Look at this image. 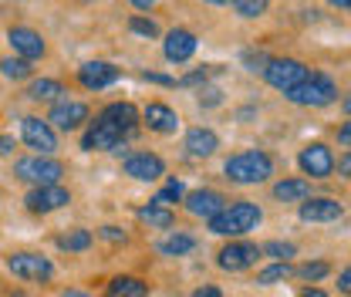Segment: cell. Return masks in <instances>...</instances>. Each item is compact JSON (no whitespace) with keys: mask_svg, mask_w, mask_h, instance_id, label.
Listing matches in <instances>:
<instances>
[{"mask_svg":"<svg viewBox=\"0 0 351 297\" xmlns=\"http://www.w3.org/2000/svg\"><path fill=\"white\" fill-rule=\"evenodd\" d=\"M206 223H210V233H217V237H243V233L257 230L263 223V210L257 203L240 200V203H230L226 210L217 213V216L206 219Z\"/></svg>","mask_w":351,"mask_h":297,"instance_id":"6da1fadb","label":"cell"},{"mask_svg":"<svg viewBox=\"0 0 351 297\" xmlns=\"http://www.w3.org/2000/svg\"><path fill=\"white\" fill-rule=\"evenodd\" d=\"M226 179L237 182V186H257V182H267L274 176V159L261 152V149H250V152H237L226 159Z\"/></svg>","mask_w":351,"mask_h":297,"instance_id":"7a4b0ae2","label":"cell"},{"mask_svg":"<svg viewBox=\"0 0 351 297\" xmlns=\"http://www.w3.org/2000/svg\"><path fill=\"white\" fill-rule=\"evenodd\" d=\"M284 95H287L294 105H304V108H324V105L338 102V85H335L328 75L311 71L301 85L291 88V91H284Z\"/></svg>","mask_w":351,"mask_h":297,"instance_id":"3957f363","label":"cell"},{"mask_svg":"<svg viewBox=\"0 0 351 297\" xmlns=\"http://www.w3.org/2000/svg\"><path fill=\"white\" fill-rule=\"evenodd\" d=\"M14 176L31 182V186H54V182H61L64 166L58 159H51V156H27V159H21L14 166Z\"/></svg>","mask_w":351,"mask_h":297,"instance_id":"277c9868","label":"cell"},{"mask_svg":"<svg viewBox=\"0 0 351 297\" xmlns=\"http://www.w3.org/2000/svg\"><path fill=\"white\" fill-rule=\"evenodd\" d=\"M307 75H311L307 64L304 61H294V58H270L267 68H263L267 85L277 88V91H291V88H298Z\"/></svg>","mask_w":351,"mask_h":297,"instance_id":"5b68a950","label":"cell"},{"mask_svg":"<svg viewBox=\"0 0 351 297\" xmlns=\"http://www.w3.org/2000/svg\"><path fill=\"white\" fill-rule=\"evenodd\" d=\"M122 139H129V135L115 126V122H108L105 115H98V119L88 126L85 139H82V149H88V152H115V149L122 145Z\"/></svg>","mask_w":351,"mask_h":297,"instance_id":"8992f818","label":"cell"},{"mask_svg":"<svg viewBox=\"0 0 351 297\" xmlns=\"http://www.w3.org/2000/svg\"><path fill=\"white\" fill-rule=\"evenodd\" d=\"M261 247L257 243H247V240H230L223 250L217 254L219 270H230V274H240V270H250L257 260H261Z\"/></svg>","mask_w":351,"mask_h":297,"instance_id":"52a82bcc","label":"cell"},{"mask_svg":"<svg viewBox=\"0 0 351 297\" xmlns=\"http://www.w3.org/2000/svg\"><path fill=\"white\" fill-rule=\"evenodd\" d=\"M21 139L27 142V149H34L38 156H51L58 149V135L47 119H38V115H27L21 122Z\"/></svg>","mask_w":351,"mask_h":297,"instance_id":"ba28073f","label":"cell"},{"mask_svg":"<svg viewBox=\"0 0 351 297\" xmlns=\"http://www.w3.org/2000/svg\"><path fill=\"white\" fill-rule=\"evenodd\" d=\"M7 270L21 281H51L54 277V263L41 254H14L7 260Z\"/></svg>","mask_w":351,"mask_h":297,"instance_id":"9c48e42d","label":"cell"},{"mask_svg":"<svg viewBox=\"0 0 351 297\" xmlns=\"http://www.w3.org/2000/svg\"><path fill=\"white\" fill-rule=\"evenodd\" d=\"M298 166H301V169H304V176H311V179H328V176L335 172V156H331V149H328V145L311 142V145H304V149H301Z\"/></svg>","mask_w":351,"mask_h":297,"instance_id":"30bf717a","label":"cell"},{"mask_svg":"<svg viewBox=\"0 0 351 297\" xmlns=\"http://www.w3.org/2000/svg\"><path fill=\"white\" fill-rule=\"evenodd\" d=\"M68 203H71V193L61 182H54V186H34L27 193V200H24V206L31 213H54V210H61V206H68Z\"/></svg>","mask_w":351,"mask_h":297,"instance_id":"8fae6325","label":"cell"},{"mask_svg":"<svg viewBox=\"0 0 351 297\" xmlns=\"http://www.w3.org/2000/svg\"><path fill=\"white\" fill-rule=\"evenodd\" d=\"M125 176L138 179V182H156L166 176V163L156 152H132L125 159Z\"/></svg>","mask_w":351,"mask_h":297,"instance_id":"7c38bea8","label":"cell"},{"mask_svg":"<svg viewBox=\"0 0 351 297\" xmlns=\"http://www.w3.org/2000/svg\"><path fill=\"white\" fill-rule=\"evenodd\" d=\"M47 122H51V128L75 132V128H82L88 122V105L85 102H54Z\"/></svg>","mask_w":351,"mask_h":297,"instance_id":"4fadbf2b","label":"cell"},{"mask_svg":"<svg viewBox=\"0 0 351 297\" xmlns=\"http://www.w3.org/2000/svg\"><path fill=\"white\" fill-rule=\"evenodd\" d=\"M196 34L193 31H186V27H176L166 34V41H162V54H166V61H173V64H182V61H189L193 54H196Z\"/></svg>","mask_w":351,"mask_h":297,"instance_id":"5bb4252c","label":"cell"},{"mask_svg":"<svg viewBox=\"0 0 351 297\" xmlns=\"http://www.w3.org/2000/svg\"><path fill=\"white\" fill-rule=\"evenodd\" d=\"M7 41L14 47V54L24 58V61L44 58V38L38 31H31V27H10V31H7Z\"/></svg>","mask_w":351,"mask_h":297,"instance_id":"9a60e30c","label":"cell"},{"mask_svg":"<svg viewBox=\"0 0 351 297\" xmlns=\"http://www.w3.org/2000/svg\"><path fill=\"white\" fill-rule=\"evenodd\" d=\"M182 203H186V210L193 213V216H203V219H213L217 213L226 210V196L217 193V189H196Z\"/></svg>","mask_w":351,"mask_h":297,"instance_id":"2e32d148","label":"cell"},{"mask_svg":"<svg viewBox=\"0 0 351 297\" xmlns=\"http://www.w3.org/2000/svg\"><path fill=\"white\" fill-rule=\"evenodd\" d=\"M119 75H122V71H119L115 64H108V61H88V64L78 68V82H82L85 88H91V91L115 85Z\"/></svg>","mask_w":351,"mask_h":297,"instance_id":"e0dca14e","label":"cell"},{"mask_svg":"<svg viewBox=\"0 0 351 297\" xmlns=\"http://www.w3.org/2000/svg\"><path fill=\"white\" fill-rule=\"evenodd\" d=\"M341 203L338 200H328V196H311L301 203V210L298 216L304 219V223H331V219H338L341 216Z\"/></svg>","mask_w":351,"mask_h":297,"instance_id":"ac0fdd59","label":"cell"},{"mask_svg":"<svg viewBox=\"0 0 351 297\" xmlns=\"http://www.w3.org/2000/svg\"><path fill=\"white\" fill-rule=\"evenodd\" d=\"M142 119H145V126L152 128V132H159V135H173L176 128H179V115H176L169 105H162V102H149L142 108Z\"/></svg>","mask_w":351,"mask_h":297,"instance_id":"d6986e66","label":"cell"},{"mask_svg":"<svg viewBox=\"0 0 351 297\" xmlns=\"http://www.w3.org/2000/svg\"><path fill=\"white\" fill-rule=\"evenodd\" d=\"M219 149V135L213 128H189L186 132V152L193 156V159H210L213 152Z\"/></svg>","mask_w":351,"mask_h":297,"instance_id":"ffe728a7","label":"cell"},{"mask_svg":"<svg viewBox=\"0 0 351 297\" xmlns=\"http://www.w3.org/2000/svg\"><path fill=\"white\" fill-rule=\"evenodd\" d=\"M101 115H105L108 122H115L125 135H132L135 126H138V112H135V105H129V102H115V105H108Z\"/></svg>","mask_w":351,"mask_h":297,"instance_id":"44dd1931","label":"cell"},{"mask_svg":"<svg viewBox=\"0 0 351 297\" xmlns=\"http://www.w3.org/2000/svg\"><path fill=\"white\" fill-rule=\"evenodd\" d=\"M105 297H149V284H145L142 277L122 274V277H115V281L108 284Z\"/></svg>","mask_w":351,"mask_h":297,"instance_id":"7402d4cb","label":"cell"},{"mask_svg":"<svg viewBox=\"0 0 351 297\" xmlns=\"http://www.w3.org/2000/svg\"><path fill=\"white\" fill-rule=\"evenodd\" d=\"M274 196L284 200V203H304L307 196H311V182L307 179H280L274 186Z\"/></svg>","mask_w":351,"mask_h":297,"instance_id":"603a6c76","label":"cell"},{"mask_svg":"<svg viewBox=\"0 0 351 297\" xmlns=\"http://www.w3.org/2000/svg\"><path fill=\"white\" fill-rule=\"evenodd\" d=\"M196 250V237H189V233H169L162 243H159V254L162 257H182V254H193Z\"/></svg>","mask_w":351,"mask_h":297,"instance_id":"cb8c5ba5","label":"cell"},{"mask_svg":"<svg viewBox=\"0 0 351 297\" xmlns=\"http://www.w3.org/2000/svg\"><path fill=\"white\" fill-rule=\"evenodd\" d=\"M138 219L142 223H149V226H159V230H169L176 223V216L169 206H156V203H149V206H142L138 210Z\"/></svg>","mask_w":351,"mask_h":297,"instance_id":"d4e9b609","label":"cell"},{"mask_svg":"<svg viewBox=\"0 0 351 297\" xmlns=\"http://www.w3.org/2000/svg\"><path fill=\"white\" fill-rule=\"evenodd\" d=\"M287 277H294V267H291L287 260H274L270 267H263L261 274H257V284H261V287H270V284H280V281H287Z\"/></svg>","mask_w":351,"mask_h":297,"instance_id":"484cf974","label":"cell"},{"mask_svg":"<svg viewBox=\"0 0 351 297\" xmlns=\"http://www.w3.org/2000/svg\"><path fill=\"white\" fill-rule=\"evenodd\" d=\"M91 233L88 230H68V233H61L58 237V250H68V254H82V250H88L91 247Z\"/></svg>","mask_w":351,"mask_h":297,"instance_id":"4316f807","label":"cell"},{"mask_svg":"<svg viewBox=\"0 0 351 297\" xmlns=\"http://www.w3.org/2000/svg\"><path fill=\"white\" fill-rule=\"evenodd\" d=\"M58 95H64V88H61V82H54V78H38V82H31V88H27V98H34V102H54Z\"/></svg>","mask_w":351,"mask_h":297,"instance_id":"83f0119b","label":"cell"},{"mask_svg":"<svg viewBox=\"0 0 351 297\" xmlns=\"http://www.w3.org/2000/svg\"><path fill=\"white\" fill-rule=\"evenodd\" d=\"M294 274L307 281V284H317V281H324L328 274H331V263H324V260H311V263H301V267H294Z\"/></svg>","mask_w":351,"mask_h":297,"instance_id":"f1b7e54d","label":"cell"},{"mask_svg":"<svg viewBox=\"0 0 351 297\" xmlns=\"http://www.w3.org/2000/svg\"><path fill=\"white\" fill-rule=\"evenodd\" d=\"M0 71H3V78L21 82V78H31V61H24V58H3L0 61Z\"/></svg>","mask_w":351,"mask_h":297,"instance_id":"f546056e","label":"cell"},{"mask_svg":"<svg viewBox=\"0 0 351 297\" xmlns=\"http://www.w3.org/2000/svg\"><path fill=\"white\" fill-rule=\"evenodd\" d=\"M182 196H186V189H182V182H179V179H173V182H169L166 189H159V196H156L152 203H156V206H173V203H179Z\"/></svg>","mask_w":351,"mask_h":297,"instance_id":"4dcf8cb0","label":"cell"},{"mask_svg":"<svg viewBox=\"0 0 351 297\" xmlns=\"http://www.w3.org/2000/svg\"><path fill=\"white\" fill-rule=\"evenodd\" d=\"M261 254L270 257V260H291V257H298V247H294V243H280V240H274V243L261 247Z\"/></svg>","mask_w":351,"mask_h":297,"instance_id":"1f68e13d","label":"cell"},{"mask_svg":"<svg viewBox=\"0 0 351 297\" xmlns=\"http://www.w3.org/2000/svg\"><path fill=\"white\" fill-rule=\"evenodd\" d=\"M267 7H270V0H237L233 3V10L240 17H261V14H267Z\"/></svg>","mask_w":351,"mask_h":297,"instance_id":"d6a6232c","label":"cell"},{"mask_svg":"<svg viewBox=\"0 0 351 297\" xmlns=\"http://www.w3.org/2000/svg\"><path fill=\"white\" fill-rule=\"evenodd\" d=\"M129 27L135 34H142V38H159V24H156L152 17H132Z\"/></svg>","mask_w":351,"mask_h":297,"instance_id":"836d02e7","label":"cell"},{"mask_svg":"<svg viewBox=\"0 0 351 297\" xmlns=\"http://www.w3.org/2000/svg\"><path fill=\"white\" fill-rule=\"evenodd\" d=\"M210 75H217V68H213V64H206V68H203V71H189V75H186V78H179V82H176V85L189 88V85H199V82H203V85H206V78H210Z\"/></svg>","mask_w":351,"mask_h":297,"instance_id":"e575fe53","label":"cell"},{"mask_svg":"<svg viewBox=\"0 0 351 297\" xmlns=\"http://www.w3.org/2000/svg\"><path fill=\"white\" fill-rule=\"evenodd\" d=\"M267 61H270V58L261 54V51H247V54H243V64H247L250 71H261V75H263V68H267Z\"/></svg>","mask_w":351,"mask_h":297,"instance_id":"d590c367","label":"cell"},{"mask_svg":"<svg viewBox=\"0 0 351 297\" xmlns=\"http://www.w3.org/2000/svg\"><path fill=\"white\" fill-rule=\"evenodd\" d=\"M101 240H108V243H125L129 237H125L119 226H101Z\"/></svg>","mask_w":351,"mask_h":297,"instance_id":"8d00e7d4","label":"cell"},{"mask_svg":"<svg viewBox=\"0 0 351 297\" xmlns=\"http://www.w3.org/2000/svg\"><path fill=\"white\" fill-rule=\"evenodd\" d=\"M199 102H203L206 108L219 105V88H203V91H199Z\"/></svg>","mask_w":351,"mask_h":297,"instance_id":"74e56055","label":"cell"},{"mask_svg":"<svg viewBox=\"0 0 351 297\" xmlns=\"http://www.w3.org/2000/svg\"><path fill=\"white\" fill-rule=\"evenodd\" d=\"M338 291L345 297H351V267H345V270L338 274Z\"/></svg>","mask_w":351,"mask_h":297,"instance_id":"f35d334b","label":"cell"},{"mask_svg":"<svg viewBox=\"0 0 351 297\" xmlns=\"http://www.w3.org/2000/svg\"><path fill=\"white\" fill-rule=\"evenodd\" d=\"M142 78L152 82V85H176V78H169V75H156V71H145Z\"/></svg>","mask_w":351,"mask_h":297,"instance_id":"ab89813d","label":"cell"},{"mask_svg":"<svg viewBox=\"0 0 351 297\" xmlns=\"http://www.w3.org/2000/svg\"><path fill=\"white\" fill-rule=\"evenodd\" d=\"M335 166H338V172H341L345 179H351V149L341 156V159H338V163H335Z\"/></svg>","mask_w":351,"mask_h":297,"instance_id":"60d3db41","label":"cell"},{"mask_svg":"<svg viewBox=\"0 0 351 297\" xmlns=\"http://www.w3.org/2000/svg\"><path fill=\"white\" fill-rule=\"evenodd\" d=\"M338 142H341V145H348V149H351V122H345V126L338 128Z\"/></svg>","mask_w":351,"mask_h":297,"instance_id":"b9f144b4","label":"cell"},{"mask_svg":"<svg viewBox=\"0 0 351 297\" xmlns=\"http://www.w3.org/2000/svg\"><path fill=\"white\" fill-rule=\"evenodd\" d=\"M193 297H223V294H219V287H213V284H206V287H199V291H196Z\"/></svg>","mask_w":351,"mask_h":297,"instance_id":"7bdbcfd3","label":"cell"},{"mask_svg":"<svg viewBox=\"0 0 351 297\" xmlns=\"http://www.w3.org/2000/svg\"><path fill=\"white\" fill-rule=\"evenodd\" d=\"M10 152H14V142L7 135H0V156H10Z\"/></svg>","mask_w":351,"mask_h":297,"instance_id":"ee69618b","label":"cell"},{"mask_svg":"<svg viewBox=\"0 0 351 297\" xmlns=\"http://www.w3.org/2000/svg\"><path fill=\"white\" fill-rule=\"evenodd\" d=\"M156 0H132V7H138V10H149Z\"/></svg>","mask_w":351,"mask_h":297,"instance_id":"f6af8a7d","label":"cell"},{"mask_svg":"<svg viewBox=\"0 0 351 297\" xmlns=\"http://www.w3.org/2000/svg\"><path fill=\"white\" fill-rule=\"evenodd\" d=\"M301 297H331V294H324V291H317V287H307Z\"/></svg>","mask_w":351,"mask_h":297,"instance_id":"bcb514c9","label":"cell"},{"mask_svg":"<svg viewBox=\"0 0 351 297\" xmlns=\"http://www.w3.org/2000/svg\"><path fill=\"white\" fill-rule=\"evenodd\" d=\"M331 7H341V10H351V0H328Z\"/></svg>","mask_w":351,"mask_h":297,"instance_id":"7dc6e473","label":"cell"},{"mask_svg":"<svg viewBox=\"0 0 351 297\" xmlns=\"http://www.w3.org/2000/svg\"><path fill=\"white\" fill-rule=\"evenodd\" d=\"M61 297H88L85 291H78V287H71V291H61Z\"/></svg>","mask_w":351,"mask_h":297,"instance_id":"c3c4849f","label":"cell"},{"mask_svg":"<svg viewBox=\"0 0 351 297\" xmlns=\"http://www.w3.org/2000/svg\"><path fill=\"white\" fill-rule=\"evenodd\" d=\"M203 3H213V7H230V3H237V0H203Z\"/></svg>","mask_w":351,"mask_h":297,"instance_id":"681fc988","label":"cell"},{"mask_svg":"<svg viewBox=\"0 0 351 297\" xmlns=\"http://www.w3.org/2000/svg\"><path fill=\"white\" fill-rule=\"evenodd\" d=\"M341 108H345V112H348V115H351V95H348V98H345V102H341Z\"/></svg>","mask_w":351,"mask_h":297,"instance_id":"f907efd6","label":"cell"},{"mask_svg":"<svg viewBox=\"0 0 351 297\" xmlns=\"http://www.w3.org/2000/svg\"><path fill=\"white\" fill-rule=\"evenodd\" d=\"M10 297H31V294H24V291H14V294H10Z\"/></svg>","mask_w":351,"mask_h":297,"instance_id":"816d5d0a","label":"cell"}]
</instances>
